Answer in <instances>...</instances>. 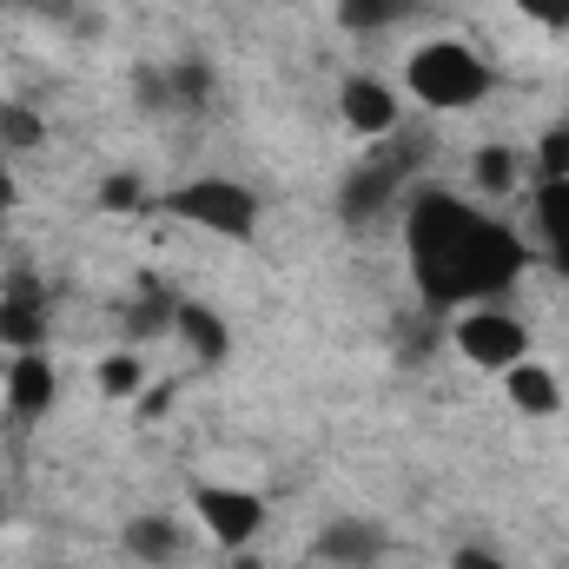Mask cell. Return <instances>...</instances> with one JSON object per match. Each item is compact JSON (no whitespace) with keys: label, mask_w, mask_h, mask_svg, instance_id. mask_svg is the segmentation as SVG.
<instances>
[{"label":"cell","mask_w":569,"mask_h":569,"mask_svg":"<svg viewBox=\"0 0 569 569\" xmlns=\"http://www.w3.org/2000/svg\"><path fill=\"white\" fill-rule=\"evenodd\" d=\"M405 246H411V272L425 284V305H470V298H497L523 279V239L497 219H483L477 206L450 199V192H418L411 219H405Z\"/></svg>","instance_id":"1"},{"label":"cell","mask_w":569,"mask_h":569,"mask_svg":"<svg viewBox=\"0 0 569 569\" xmlns=\"http://www.w3.org/2000/svg\"><path fill=\"white\" fill-rule=\"evenodd\" d=\"M411 93L437 107V113H463V107H477L483 93H490V67L463 47V40H430L411 53Z\"/></svg>","instance_id":"2"},{"label":"cell","mask_w":569,"mask_h":569,"mask_svg":"<svg viewBox=\"0 0 569 569\" xmlns=\"http://www.w3.org/2000/svg\"><path fill=\"white\" fill-rule=\"evenodd\" d=\"M166 212L172 219H192L206 232H226V239H246L259 226V199L246 186H232V179H192V186H179L166 199Z\"/></svg>","instance_id":"3"},{"label":"cell","mask_w":569,"mask_h":569,"mask_svg":"<svg viewBox=\"0 0 569 569\" xmlns=\"http://www.w3.org/2000/svg\"><path fill=\"white\" fill-rule=\"evenodd\" d=\"M457 351H463L477 371H510V365H523L530 331H523L510 311L477 305V311H463V318H457Z\"/></svg>","instance_id":"4"},{"label":"cell","mask_w":569,"mask_h":569,"mask_svg":"<svg viewBox=\"0 0 569 569\" xmlns=\"http://www.w3.org/2000/svg\"><path fill=\"white\" fill-rule=\"evenodd\" d=\"M192 503H199V523H206V537H212V543H226V550H246V543L259 537V523H266V503H259L252 490L206 483Z\"/></svg>","instance_id":"5"},{"label":"cell","mask_w":569,"mask_h":569,"mask_svg":"<svg viewBox=\"0 0 569 569\" xmlns=\"http://www.w3.org/2000/svg\"><path fill=\"white\" fill-rule=\"evenodd\" d=\"M338 113H345V127L365 133V140H398V127H405L398 93H391L385 80H345V87H338Z\"/></svg>","instance_id":"6"},{"label":"cell","mask_w":569,"mask_h":569,"mask_svg":"<svg viewBox=\"0 0 569 569\" xmlns=\"http://www.w3.org/2000/svg\"><path fill=\"white\" fill-rule=\"evenodd\" d=\"M0 338H7L13 351H40V338H47V305H40V284H27V279L7 284V298H0Z\"/></svg>","instance_id":"7"},{"label":"cell","mask_w":569,"mask_h":569,"mask_svg":"<svg viewBox=\"0 0 569 569\" xmlns=\"http://www.w3.org/2000/svg\"><path fill=\"white\" fill-rule=\"evenodd\" d=\"M7 405H13L20 418H40V411L53 405V365H47L40 351H20V358H13V371H7Z\"/></svg>","instance_id":"8"},{"label":"cell","mask_w":569,"mask_h":569,"mask_svg":"<svg viewBox=\"0 0 569 569\" xmlns=\"http://www.w3.org/2000/svg\"><path fill=\"white\" fill-rule=\"evenodd\" d=\"M537 232L550 246V266L569 279V179H543L537 186Z\"/></svg>","instance_id":"9"},{"label":"cell","mask_w":569,"mask_h":569,"mask_svg":"<svg viewBox=\"0 0 569 569\" xmlns=\"http://www.w3.org/2000/svg\"><path fill=\"white\" fill-rule=\"evenodd\" d=\"M127 550L152 569H172L186 557V530H179L172 517H133V523H127Z\"/></svg>","instance_id":"10"},{"label":"cell","mask_w":569,"mask_h":569,"mask_svg":"<svg viewBox=\"0 0 569 569\" xmlns=\"http://www.w3.org/2000/svg\"><path fill=\"white\" fill-rule=\"evenodd\" d=\"M172 331L186 338V351H192L199 365H219V358L232 351V338H226L219 311H206V305H172Z\"/></svg>","instance_id":"11"},{"label":"cell","mask_w":569,"mask_h":569,"mask_svg":"<svg viewBox=\"0 0 569 569\" xmlns=\"http://www.w3.org/2000/svg\"><path fill=\"white\" fill-rule=\"evenodd\" d=\"M503 391H510V405L530 411V418H550V411L563 405V385H557V371H543V365H510V371H503Z\"/></svg>","instance_id":"12"},{"label":"cell","mask_w":569,"mask_h":569,"mask_svg":"<svg viewBox=\"0 0 569 569\" xmlns=\"http://www.w3.org/2000/svg\"><path fill=\"white\" fill-rule=\"evenodd\" d=\"M398 179H405V159H385V166H365L351 186H345V219H371L391 192H398Z\"/></svg>","instance_id":"13"},{"label":"cell","mask_w":569,"mask_h":569,"mask_svg":"<svg viewBox=\"0 0 569 569\" xmlns=\"http://www.w3.org/2000/svg\"><path fill=\"white\" fill-rule=\"evenodd\" d=\"M378 543H385V537H378L371 523H331V530L318 537V557H325V563H371Z\"/></svg>","instance_id":"14"},{"label":"cell","mask_w":569,"mask_h":569,"mask_svg":"<svg viewBox=\"0 0 569 569\" xmlns=\"http://www.w3.org/2000/svg\"><path fill=\"white\" fill-rule=\"evenodd\" d=\"M140 385H146V371H140V358H133V351L100 358V391H107V398H140Z\"/></svg>","instance_id":"15"},{"label":"cell","mask_w":569,"mask_h":569,"mask_svg":"<svg viewBox=\"0 0 569 569\" xmlns=\"http://www.w3.org/2000/svg\"><path fill=\"white\" fill-rule=\"evenodd\" d=\"M418 0H345V27H358V33H371V27H391V20H405Z\"/></svg>","instance_id":"16"},{"label":"cell","mask_w":569,"mask_h":569,"mask_svg":"<svg viewBox=\"0 0 569 569\" xmlns=\"http://www.w3.org/2000/svg\"><path fill=\"white\" fill-rule=\"evenodd\" d=\"M477 186L483 192H510L517 186V152L510 146H483L477 152Z\"/></svg>","instance_id":"17"},{"label":"cell","mask_w":569,"mask_h":569,"mask_svg":"<svg viewBox=\"0 0 569 569\" xmlns=\"http://www.w3.org/2000/svg\"><path fill=\"white\" fill-rule=\"evenodd\" d=\"M537 179H569V127H557L537 146Z\"/></svg>","instance_id":"18"},{"label":"cell","mask_w":569,"mask_h":569,"mask_svg":"<svg viewBox=\"0 0 569 569\" xmlns=\"http://www.w3.org/2000/svg\"><path fill=\"white\" fill-rule=\"evenodd\" d=\"M0 146H40V120L27 107H0Z\"/></svg>","instance_id":"19"},{"label":"cell","mask_w":569,"mask_h":569,"mask_svg":"<svg viewBox=\"0 0 569 569\" xmlns=\"http://www.w3.org/2000/svg\"><path fill=\"white\" fill-rule=\"evenodd\" d=\"M100 206H107V212H133V206H140V179H133V172H113V179L100 186Z\"/></svg>","instance_id":"20"},{"label":"cell","mask_w":569,"mask_h":569,"mask_svg":"<svg viewBox=\"0 0 569 569\" xmlns=\"http://www.w3.org/2000/svg\"><path fill=\"white\" fill-rule=\"evenodd\" d=\"M530 20H543V27H569V0H517Z\"/></svg>","instance_id":"21"},{"label":"cell","mask_w":569,"mask_h":569,"mask_svg":"<svg viewBox=\"0 0 569 569\" xmlns=\"http://www.w3.org/2000/svg\"><path fill=\"white\" fill-rule=\"evenodd\" d=\"M450 569H503V563H497V550H457Z\"/></svg>","instance_id":"22"},{"label":"cell","mask_w":569,"mask_h":569,"mask_svg":"<svg viewBox=\"0 0 569 569\" xmlns=\"http://www.w3.org/2000/svg\"><path fill=\"white\" fill-rule=\"evenodd\" d=\"M13 199H20V186H13V172H7V166H0V212H7V206H13Z\"/></svg>","instance_id":"23"},{"label":"cell","mask_w":569,"mask_h":569,"mask_svg":"<svg viewBox=\"0 0 569 569\" xmlns=\"http://www.w3.org/2000/svg\"><path fill=\"white\" fill-rule=\"evenodd\" d=\"M232 569H266V563H252V557H239V563H232Z\"/></svg>","instance_id":"24"},{"label":"cell","mask_w":569,"mask_h":569,"mask_svg":"<svg viewBox=\"0 0 569 569\" xmlns=\"http://www.w3.org/2000/svg\"><path fill=\"white\" fill-rule=\"evenodd\" d=\"M0 523H7V497H0Z\"/></svg>","instance_id":"25"},{"label":"cell","mask_w":569,"mask_h":569,"mask_svg":"<svg viewBox=\"0 0 569 569\" xmlns=\"http://www.w3.org/2000/svg\"><path fill=\"white\" fill-rule=\"evenodd\" d=\"M298 569H325V563H298Z\"/></svg>","instance_id":"26"}]
</instances>
